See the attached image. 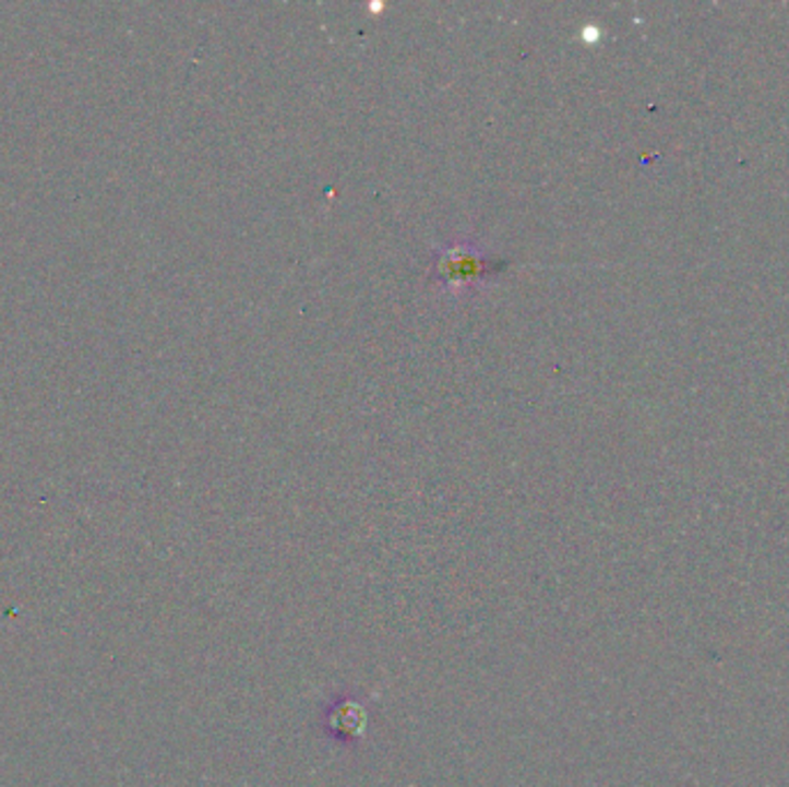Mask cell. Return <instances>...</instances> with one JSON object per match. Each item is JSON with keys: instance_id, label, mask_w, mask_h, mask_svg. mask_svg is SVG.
<instances>
[{"instance_id": "cell-1", "label": "cell", "mask_w": 789, "mask_h": 787, "mask_svg": "<svg viewBox=\"0 0 789 787\" xmlns=\"http://www.w3.org/2000/svg\"><path fill=\"white\" fill-rule=\"evenodd\" d=\"M509 269L505 259H492L474 240H451L432 257V279L451 294L482 285Z\"/></svg>"}]
</instances>
